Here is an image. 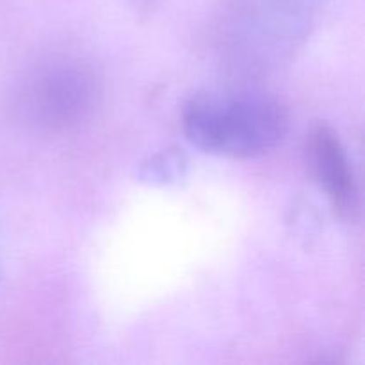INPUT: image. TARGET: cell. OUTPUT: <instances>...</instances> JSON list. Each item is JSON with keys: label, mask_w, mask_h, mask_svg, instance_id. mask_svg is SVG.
<instances>
[{"label": "cell", "mask_w": 365, "mask_h": 365, "mask_svg": "<svg viewBox=\"0 0 365 365\" xmlns=\"http://www.w3.org/2000/svg\"><path fill=\"white\" fill-rule=\"evenodd\" d=\"M102 96V77L91 64L61 57L31 71L18 93V109L34 127L64 132L89 120Z\"/></svg>", "instance_id": "cell-2"}, {"label": "cell", "mask_w": 365, "mask_h": 365, "mask_svg": "<svg viewBox=\"0 0 365 365\" xmlns=\"http://www.w3.org/2000/svg\"><path fill=\"white\" fill-rule=\"evenodd\" d=\"M132 2L138 4V6H148V4L152 2V0H132Z\"/></svg>", "instance_id": "cell-5"}, {"label": "cell", "mask_w": 365, "mask_h": 365, "mask_svg": "<svg viewBox=\"0 0 365 365\" xmlns=\"http://www.w3.org/2000/svg\"><path fill=\"white\" fill-rule=\"evenodd\" d=\"M187 171V157L178 148H168L150 157L139 166L138 177L150 185H170L184 178Z\"/></svg>", "instance_id": "cell-4"}, {"label": "cell", "mask_w": 365, "mask_h": 365, "mask_svg": "<svg viewBox=\"0 0 365 365\" xmlns=\"http://www.w3.org/2000/svg\"><path fill=\"white\" fill-rule=\"evenodd\" d=\"M309 164L339 220L355 223L360 216V185L346 146L330 125H317L309 135Z\"/></svg>", "instance_id": "cell-3"}, {"label": "cell", "mask_w": 365, "mask_h": 365, "mask_svg": "<svg viewBox=\"0 0 365 365\" xmlns=\"http://www.w3.org/2000/svg\"><path fill=\"white\" fill-rule=\"evenodd\" d=\"M182 130L202 152L248 160L266 155L284 141L289 114L266 96L205 93L184 106Z\"/></svg>", "instance_id": "cell-1"}]
</instances>
